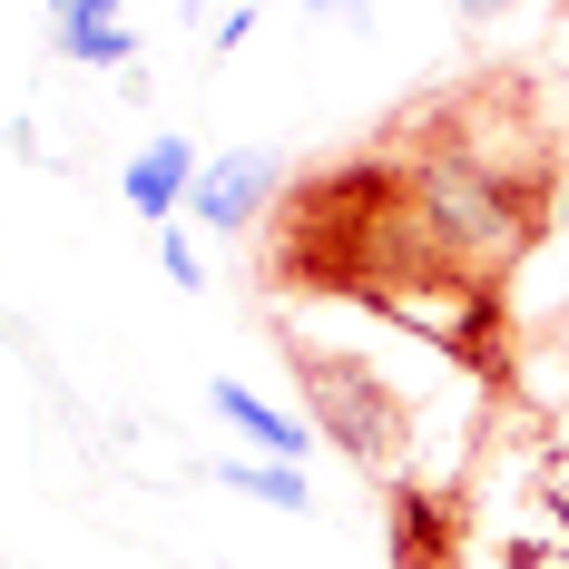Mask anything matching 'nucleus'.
Returning <instances> with one entry per match:
<instances>
[{"label":"nucleus","instance_id":"1","mask_svg":"<svg viewBox=\"0 0 569 569\" xmlns=\"http://www.w3.org/2000/svg\"><path fill=\"white\" fill-rule=\"evenodd\" d=\"M266 284L276 295H335L383 325L432 335L471 373H511V315H501V276H481L432 217L422 177L402 168L393 138L353 148L315 177H284L276 217H266Z\"/></svg>","mask_w":569,"mask_h":569},{"label":"nucleus","instance_id":"2","mask_svg":"<svg viewBox=\"0 0 569 569\" xmlns=\"http://www.w3.org/2000/svg\"><path fill=\"white\" fill-rule=\"evenodd\" d=\"M383 138L402 148V168L422 177L432 217L452 227V246L481 266V276L511 284V266L560 227V168H569V148H560V128H550L540 89H530L520 69L452 79V89L412 99Z\"/></svg>","mask_w":569,"mask_h":569},{"label":"nucleus","instance_id":"3","mask_svg":"<svg viewBox=\"0 0 569 569\" xmlns=\"http://www.w3.org/2000/svg\"><path fill=\"white\" fill-rule=\"evenodd\" d=\"M284 363H295V383H305L315 442H335L353 471H402V452H412V393H402L383 363L325 353V343H305V335H284Z\"/></svg>","mask_w":569,"mask_h":569},{"label":"nucleus","instance_id":"4","mask_svg":"<svg viewBox=\"0 0 569 569\" xmlns=\"http://www.w3.org/2000/svg\"><path fill=\"white\" fill-rule=\"evenodd\" d=\"M276 197H284V168L276 158H256V148H236V158H217V168L197 177V217L217 236H256V217H276Z\"/></svg>","mask_w":569,"mask_h":569},{"label":"nucleus","instance_id":"5","mask_svg":"<svg viewBox=\"0 0 569 569\" xmlns=\"http://www.w3.org/2000/svg\"><path fill=\"white\" fill-rule=\"evenodd\" d=\"M177 197H197V148H187V138L138 148V168H128V207H138V217H168Z\"/></svg>","mask_w":569,"mask_h":569},{"label":"nucleus","instance_id":"6","mask_svg":"<svg viewBox=\"0 0 569 569\" xmlns=\"http://www.w3.org/2000/svg\"><path fill=\"white\" fill-rule=\"evenodd\" d=\"M207 393H217V412H227L246 442H266V452H305V432H295V422H276V412L246 393V383H207Z\"/></svg>","mask_w":569,"mask_h":569},{"label":"nucleus","instance_id":"7","mask_svg":"<svg viewBox=\"0 0 569 569\" xmlns=\"http://www.w3.org/2000/svg\"><path fill=\"white\" fill-rule=\"evenodd\" d=\"M59 50H69V59H109V69H118V59H138V40L99 20V30H59Z\"/></svg>","mask_w":569,"mask_h":569},{"label":"nucleus","instance_id":"8","mask_svg":"<svg viewBox=\"0 0 569 569\" xmlns=\"http://www.w3.org/2000/svg\"><path fill=\"white\" fill-rule=\"evenodd\" d=\"M236 481H246V491H266L276 511H305V501H315V491H305V481H295L284 461H266V471H236Z\"/></svg>","mask_w":569,"mask_h":569},{"label":"nucleus","instance_id":"9","mask_svg":"<svg viewBox=\"0 0 569 569\" xmlns=\"http://www.w3.org/2000/svg\"><path fill=\"white\" fill-rule=\"evenodd\" d=\"M109 10H118V0H59L50 20H59V30H99V20H109Z\"/></svg>","mask_w":569,"mask_h":569},{"label":"nucleus","instance_id":"10","mask_svg":"<svg viewBox=\"0 0 569 569\" xmlns=\"http://www.w3.org/2000/svg\"><path fill=\"white\" fill-rule=\"evenodd\" d=\"M461 20H511V0H452Z\"/></svg>","mask_w":569,"mask_h":569},{"label":"nucleus","instance_id":"11","mask_svg":"<svg viewBox=\"0 0 569 569\" xmlns=\"http://www.w3.org/2000/svg\"><path fill=\"white\" fill-rule=\"evenodd\" d=\"M560 227H569V168H560Z\"/></svg>","mask_w":569,"mask_h":569}]
</instances>
